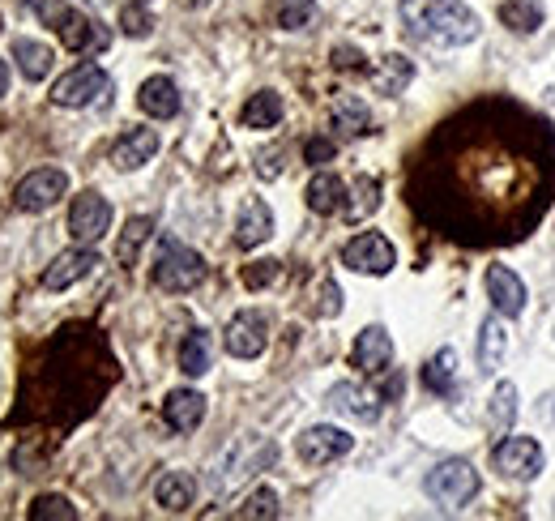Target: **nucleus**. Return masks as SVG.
<instances>
[{"label": "nucleus", "mask_w": 555, "mask_h": 521, "mask_svg": "<svg viewBox=\"0 0 555 521\" xmlns=\"http://www.w3.org/2000/svg\"><path fill=\"white\" fill-rule=\"evenodd\" d=\"M274 274H278V261H257L244 270V282L248 287H265V282H274Z\"/></svg>", "instance_id": "obj_39"}, {"label": "nucleus", "mask_w": 555, "mask_h": 521, "mask_svg": "<svg viewBox=\"0 0 555 521\" xmlns=\"http://www.w3.org/2000/svg\"><path fill=\"white\" fill-rule=\"evenodd\" d=\"M423 385L432 389V393H453V385H457V351H436L432 359L423 363Z\"/></svg>", "instance_id": "obj_28"}, {"label": "nucleus", "mask_w": 555, "mask_h": 521, "mask_svg": "<svg viewBox=\"0 0 555 521\" xmlns=\"http://www.w3.org/2000/svg\"><path fill=\"white\" fill-rule=\"evenodd\" d=\"M222 342H227V355H235V359H257L269 346V321L261 317L257 308L235 312L227 334H222Z\"/></svg>", "instance_id": "obj_10"}, {"label": "nucleus", "mask_w": 555, "mask_h": 521, "mask_svg": "<svg viewBox=\"0 0 555 521\" xmlns=\"http://www.w3.org/2000/svg\"><path fill=\"white\" fill-rule=\"evenodd\" d=\"M308 210L312 214H338L346 210V184L333 171H316L308 184Z\"/></svg>", "instance_id": "obj_24"}, {"label": "nucleus", "mask_w": 555, "mask_h": 521, "mask_svg": "<svg viewBox=\"0 0 555 521\" xmlns=\"http://www.w3.org/2000/svg\"><path fill=\"white\" fill-rule=\"evenodd\" d=\"M13 60H18V69L26 82H43L47 73L56 65V52L39 39H13Z\"/></svg>", "instance_id": "obj_22"}, {"label": "nucleus", "mask_w": 555, "mask_h": 521, "mask_svg": "<svg viewBox=\"0 0 555 521\" xmlns=\"http://www.w3.org/2000/svg\"><path fill=\"white\" fill-rule=\"evenodd\" d=\"M410 77H415V65H410L406 56H385L380 60V69L372 73V86H376V94H402L406 86H410Z\"/></svg>", "instance_id": "obj_27"}, {"label": "nucleus", "mask_w": 555, "mask_h": 521, "mask_svg": "<svg viewBox=\"0 0 555 521\" xmlns=\"http://www.w3.org/2000/svg\"><path fill=\"white\" fill-rule=\"evenodd\" d=\"M214 363V338L205 329H188L180 342V372L184 376H205Z\"/></svg>", "instance_id": "obj_26"}, {"label": "nucleus", "mask_w": 555, "mask_h": 521, "mask_svg": "<svg viewBox=\"0 0 555 521\" xmlns=\"http://www.w3.org/2000/svg\"><path fill=\"white\" fill-rule=\"evenodd\" d=\"M69 193V176L60 167H39L30 171V176L13 188V205H18L22 214H43L52 210V205Z\"/></svg>", "instance_id": "obj_7"}, {"label": "nucleus", "mask_w": 555, "mask_h": 521, "mask_svg": "<svg viewBox=\"0 0 555 521\" xmlns=\"http://www.w3.org/2000/svg\"><path fill=\"white\" fill-rule=\"evenodd\" d=\"M150 231H154L150 218H129V223H124V235H120V244H116L120 265H133L137 261V248L150 240Z\"/></svg>", "instance_id": "obj_32"}, {"label": "nucleus", "mask_w": 555, "mask_h": 521, "mask_svg": "<svg viewBox=\"0 0 555 521\" xmlns=\"http://www.w3.org/2000/svg\"><path fill=\"white\" fill-rule=\"evenodd\" d=\"M282 112H287V103H282L278 90H257L244 103L240 120H244V129H274V124L282 120Z\"/></svg>", "instance_id": "obj_25"}, {"label": "nucleus", "mask_w": 555, "mask_h": 521, "mask_svg": "<svg viewBox=\"0 0 555 521\" xmlns=\"http://www.w3.org/2000/svg\"><path fill=\"white\" fill-rule=\"evenodd\" d=\"M333 65L338 69H363V56L351 52V47H338V52H333Z\"/></svg>", "instance_id": "obj_42"}, {"label": "nucleus", "mask_w": 555, "mask_h": 521, "mask_svg": "<svg viewBox=\"0 0 555 521\" xmlns=\"http://www.w3.org/2000/svg\"><path fill=\"white\" fill-rule=\"evenodd\" d=\"M60 39H65V47L69 52H82V56H90V52H103V47L111 43V35H107V26L99 22V18H90V13H69L65 18V26H60Z\"/></svg>", "instance_id": "obj_14"}, {"label": "nucleus", "mask_w": 555, "mask_h": 521, "mask_svg": "<svg viewBox=\"0 0 555 521\" xmlns=\"http://www.w3.org/2000/svg\"><path fill=\"white\" fill-rule=\"evenodd\" d=\"M137 103H141V112H146L150 120H171V116H180V86L171 82V77H146L137 90Z\"/></svg>", "instance_id": "obj_15"}, {"label": "nucleus", "mask_w": 555, "mask_h": 521, "mask_svg": "<svg viewBox=\"0 0 555 521\" xmlns=\"http://www.w3.org/2000/svg\"><path fill=\"white\" fill-rule=\"evenodd\" d=\"M158 154V133L154 129H129L116 146H111V167L116 171H137Z\"/></svg>", "instance_id": "obj_16"}, {"label": "nucleus", "mask_w": 555, "mask_h": 521, "mask_svg": "<svg viewBox=\"0 0 555 521\" xmlns=\"http://www.w3.org/2000/svg\"><path fill=\"white\" fill-rule=\"evenodd\" d=\"M491 470L504 483H534L547 470V453L534 436H504L496 449H491Z\"/></svg>", "instance_id": "obj_4"}, {"label": "nucleus", "mask_w": 555, "mask_h": 521, "mask_svg": "<svg viewBox=\"0 0 555 521\" xmlns=\"http://www.w3.org/2000/svg\"><path fill=\"white\" fill-rule=\"evenodd\" d=\"M321 312H325V317H338V312H342V291H338V282H325V287H321Z\"/></svg>", "instance_id": "obj_40"}, {"label": "nucleus", "mask_w": 555, "mask_h": 521, "mask_svg": "<svg viewBox=\"0 0 555 521\" xmlns=\"http://www.w3.org/2000/svg\"><path fill=\"white\" fill-rule=\"evenodd\" d=\"M30 9H35V18L39 22H47V26H65V18H69V5H65V0H30Z\"/></svg>", "instance_id": "obj_37"}, {"label": "nucleus", "mask_w": 555, "mask_h": 521, "mask_svg": "<svg viewBox=\"0 0 555 521\" xmlns=\"http://www.w3.org/2000/svg\"><path fill=\"white\" fill-rule=\"evenodd\" d=\"M423 492L432 496L440 509H466V504L479 496V470H474L466 457H449V462L427 470Z\"/></svg>", "instance_id": "obj_3"}, {"label": "nucleus", "mask_w": 555, "mask_h": 521, "mask_svg": "<svg viewBox=\"0 0 555 521\" xmlns=\"http://www.w3.org/2000/svg\"><path fill=\"white\" fill-rule=\"evenodd\" d=\"M329 116H333V129L342 137H359V133H368V124H372V112L359 94H338L329 107Z\"/></svg>", "instance_id": "obj_23"}, {"label": "nucleus", "mask_w": 555, "mask_h": 521, "mask_svg": "<svg viewBox=\"0 0 555 521\" xmlns=\"http://www.w3.org/2000/svg\"><path fill=\"white\" fill-rule=\"evenodd\" d=\"M154 500L163 504L167 513H184V509H193V500H197V479H193V475H184V470H167V475L154 483Z\"/></svg>", "instance_id": "obj_20"}, {"label": "nucleus", "mask_w": 555, "mask_h": 521, "mask_svg": "<svg viewBox=\"0 0 555 521\" xmlns=\"http://www.w3.org/2000/svg\"><path fill=\"white\" fill-rule=\"evenodd\" d=\"M163 419L171 432H197L205 419V398L197 389H171L163 402Z\"/></svg>", "instance_id": "obj_18"}, {"label": "nucleus", "mask_w": 555, "mask_h": 521, "mask_svg": "<svg viewBox=\"0 0 555 521\" xmlns=\"http://www.w3.org/2000/svg\"><path fill=\"white\" fill-rule=\"evenodd\" d=\"M269 235H274V210L265 201H248L240 210V223H235V244L240 248H261Z\"/></svg>", "instance_id": "obj_19"}, {"label": "nucleus", "mask_w": 555, "mask_h": 521, "mask_svg": "<svg viewBox=\"0 0 555 521\" xmlns=\"http://www.w3.org/2000/svg\"><path fill=\"white\" fill-rule=\"evenodd\" d=\"M380 398H385V393L351 385V381H342V385L329 389V406L342 410V415H351V419H359V423H372L380 415Z\"/></svg>", "instance_id": "obj_17"}, {"label": "nucleus", "mask_w": 555, "mask_h": 521, "mask_svg": "<svg viewBox=\"0 0 555 521\" xmlns=\"http://www.w3.org/2000/svg\"><path fill=\"white\" fill-rule=\"evenodd\" d=\"M111 231V205L103 193H82L69 205V235L77 244H99Z\"/></svg>", "instance_id": "obj_8"}, {"label": "nucleus", "mask_w": 555, "mask_h": 521, "mask_svg": "<svg viewBox=\"0 0 555 521\" xmlns=\"http://www.w3.org/2000/svg\"><path fill=\"white\" fill-rule=\"evenodd\" d=\"M180 5H184V9H205L210 0H180Z\"/></svg>", "instance_id": "obj_44"}, {"label": "nucleus", "mask_w": 555, "mask_h": 521, "mask_svg": "<svg viewBox=\"0 0 555 521\" xmlns=\"http://www.w3.org/2000/svg\"><path fill=\"white\" fill-rule=\"evenodd\" d=\"M107 90H111L107 69H99V65H90V60H86V65L69 69L65 77H56L52 103L56 107H90V103H99Z\"/></svg>", "instance_id": "obj_5"}, {"label": "nucleus", "mask_w": 555, "mask_h": 521, "mask_svg": "<svg viewBox=\"0 0 555 521\" xmlns=\"http://www.w3.org/2000/svg\"><path fill=\"white\" fill-rule=\"evenodd\" d=\"M205 282V257L197 248H188L180 240H163L158 248V261H154V287L158 291H171V295H184Z\"/></svg>", "instance_id": "obj_2"}, {"label": "nucleus", "mask_w": 555, "mask_h": 521, "mask_svg": "<svg viewBox=\"0 0 555 521\" xmlns=\"http://www.w3.org/2000/svg\"><path fill=\"white\" fill-rule=\"evenodd\" d=\"M295 449H299V457H304L308 466H325V462H338V457L351 453L355 449V436L342 432V428H333V423H316V428L299 432Z\"/></svg>", "instance_id": "obj_9"}, {"label": "nucleus", "mask_w": 555, "mask_h": 521, "mask_svg": "<svg viewBox=\"0 0 555 521\" xmlns=\"http://www.w3.org/2000/svg\"><path fill=\"white\" fill-rule=\"evenodd\" d=\"M500 22L509 30H517V35H530V30L543 26V5H534V0H504Z\"/></svg>", "instance_id": "obj_31"}, {"label": "nucleus", "mask_w": 555, "mask_h": 521, "mask_svg": "<svg viewBox=\"0 0 555 521\" xmlns=\"http://www.w3.org/2000/svg\"><path fill=\"white\" fill-rule=\"evenodd\" d=\"M312 13H316V0H282L278 26L282 30H304L312 22Z\"/></svg>", "instance_id": "obj_35"}, {"label": "nucleus", "mask_w": 555, "mask_h": 521, "mask_svg": "<svg viewBox=\"0 0 555 521\" xmlns=\"http://www.w3.org/2000/svg\"><path fill=\"white\" fill-rule=\"evenodd\" d=\"M355 368L359 372H368V376H380V372H389L393 368V338H389V329L385 325H368L363 334L355 338Z\"/></svg>", "instance_id": "obj_12"}, {"label": "nucleus", "mask_w": 555, "mask_h": 521, "mask_svg": "<svg viewBox=\"0 0 555 521\" xmlns=\"http://www.w3.org/2000/svg\"><path fill=\"white\" fill-rule=\"evenodd\" d=\"M150 9L146 5H124L120 9V30H124V35H129V39H146L150 35Z\"/></svg>", "instance_id": "obj_36"}, {"label": "nucleus", "mask_w": 555, "mask_h": 521, "mask_svg": "<svg viewBox=\"0 0 555 521\" xmlns=\"http://www.w3.org/2000/svg\"><path fill=\"white\" fill-rule=\"evenodd\" d=\"M333 154H338V146H333L329 137H308V141H304V159H308L312 167L333 163Z\"/></svg>", "instance_id": "obj_38"}, {"label": "nucleus", "mask_w": 555, "mask_h": 521, "mask_svg": "<svg viewBox=\"0 0 555 521\" xmlns=\"http://www.w3.org/2000/svg\"><path fill=\"white\" fill-rule=\"evenodd\" d=\"M30 521H77V509L65 496H39L30 504Z\"/></svg>", "instance_id": "obj_33"}, {"label": "nucleus", "mask_w": 555, "mask_h": 521, "mask_svg": "<svg viewBox=\"0 0 555 521\" xmlns=\"http://www.w3.org/2000/svg\"><path fill=\"white\" fill-rule=\"evenodd\" d=\"M487 295H491V308L509 321L526 312V282H521L509 265H491L487 270Z\"/></svg>", "instance_id": "obj_13"}, {"label": "nucleus", "mask_w": 555, "mask_h": 521, "mask_svg": "<svg viewBox=\"0 0 555 521\" xmlns=\"http://www.w3.org/2000/svg\"><path fill=\"white\" fill-rule=\"evenodd\" d=\"M376 205H380V180L376 176H359L351 188H346V218H368L376 214Z\"/></svg>", "instance_id": "obj_30"}, {"label": "nucleus", "mask_w": 555, "mask_h": 521, "mask_svg": "<svg viewBox=\"0 0 555 521\" xmlns=\"http://www.w3.org/2000/svg\"><path fill=\"white\" fill-rule=\"evenodd\" d=\"M402 22L432 47H466L479 39V13L462 0H402Z\"/></svg>", "instance_id": "obj_1"}, {"label": "nucleus", "mask_w": 555, "mask_h": 521, "mask_svg": "<svg viewBox=\"0 0 555 521\" xmlns=\"http://www.w3.org/2000/svg\"><path fill=\"white\" fill-rule=\"evenodd\" d=\"M5 90H9V65L0 60V99H5Z\"/></svg>", "instance_id": "obj_43"}, {"label": "nucleus", "mask_w": 555, "mask_h": 521, "mask_svg": "<svg viewBox=\"0 0 555 521\" xmlns=\"http://www.w3.org/2000/svg\"><path fill=\"white\" fill-rule=\"evenodd\" d=\"M342 265H346V270H355V274L385 278L393 265H398V248H393L380 231H363V235H355V240H346Z\"/></svg>", "instance_id": "obj_6"}, {"label": "nucleus", "mask_w": 555, "mask_h": 521, "mask_svg": "<svg viewBox=\"0 0 555 521\" xmlns=\"http://www.w3.org/2000/svg\"><path fill=\"white\" fill-rule=\"evenodd\" d=\"M282 509H278V492L274 487H257V492L248 496V504L235 517H265V521H274Z\"/></svg>", "instance_id": "obj_34"}, {"label": "nucleus", "mask_w": 555, "mask_h": 521, "mask_svg": "<svg viewBox=\"0 0 555 521\" xmlns=\"http://www.w3.org/2000/svg\"><path fill=\"white\" fill-rule=\"evenodd\" d=\"M278 159H282V150H265V154H261V159H257V171H261V176H265V180H274V176H278V171H282V163H278Z\"/></svg>", "instance_id": "obj_41"}, {"label": "nucleus", "mask_w": 555, "mask_h": 521, "mask_svg": "<svg viewBox=\"0 0 555 521\" xmlns=\"http://www.w3.org/2000/svg\"><path fill=\"white\" fill-rule=\"evenodd\" d=\"M94 270H99V252H94V244H77V248H65L60 257L43 270V287L47 291H69L73 282L90 278Z\"/></svg>", "instance_id": "obj_11"}, {"label": "nucleus", "mask_w": 555, "mask_h": 521, "mask_svg": "<svg viewBox=\"0 0 555 521\" xmlns=\"http://www.w3.org/2000/svg\"><path fill=\"white\" fill-rule=\"evenodd\" d=\"M504 351H509V334H504V325H500V312H491L479 329V372L496 376L504 363Z\"/></svg>", "instance_id": "obj_21"}, {"label": "nucleus", "mask_w": 555, "mask_h": 521, "mask_svg": "<svg viewBox=\"0 0 555 521\" xmlns=\"http://www.w3.org/2000/svg\"><path fill=\"white\" fill-rule=\"evenodd\" d=\"M487 419H491V432H496V436H509L513 432V419H517V385L513 381H500V389L491 393Z\"/></svg>", "instance_id": "obj_29"}]
</instances>
